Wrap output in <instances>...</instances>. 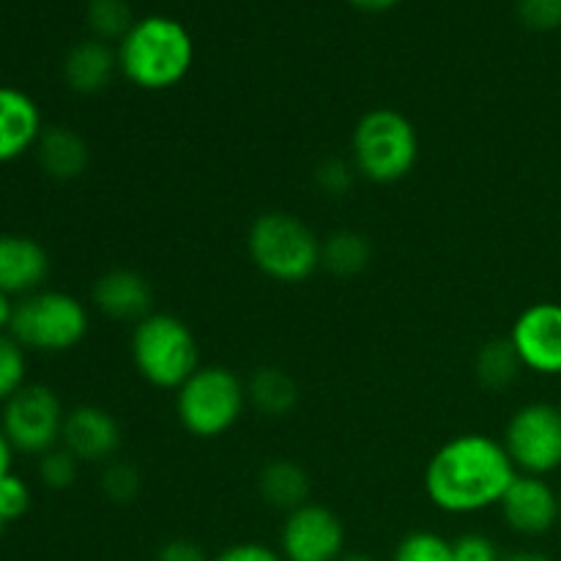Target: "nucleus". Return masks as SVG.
Instances as JSON below:
<instances>
[{"mask_svg":"<svg viewBox=\"0 0 561 561\" xmlns=\"http://www.w3.org/2000/svg\"><path fill=\"white\" fill-rule=\"evenodd\" d=\"M31 485L20 474L9 471V474L0 477V520H5V524L20 520L31 510Z\"/></svg>","mask_w":561,"mask_h":561,"instance_id":"28","label":"nucleus"},{"mask_svg":"<svg viewBox=\"0 0 561 561\" xmlns=\"http://www.w3.org/2000/svg\"><path fill=\"white\" fill-rule=\"evenodd\" d=\"M157 561H211L208 553L203 551L197 542L184 540V537H175V540H168L157 551Z\"/></svg>","mask_w":561,"mask_h":561,"instance_id":"33","label":"nucleus"},{"mask_svg":"<svg viewBox=\"0 0 561 561\" xmlns=\"http://www.w3.org/2000/svg\"><path fill=\"white\" fill-rule=\"evenodd\" d=\"M518 477L513 458L499 438L463 433L433 453L425 469V493L449 515L496 507Z\"/></svg>","mask_w":561,"mask_h":561,"instance_id":"1","label":"nucleus"},{"mask_svg":"<svg viewBox=\"0 0 561 561\" xmlns=\"http://www.w3.org/2000/svg\"><path fill=\"white\" fill-rule=\"evenodd\" d=\"M64 422V403L47 383H25L14 398L5 400L0 414V427L14 453L38 458L58 447Z\"/></svg>","mask_w":561,"mask_h":561,"instance_id":"8","label":"nucleus"},{"mask_svg":"<svg viewBox=\"0 0 561 561\" xmlns=\"http://www.w3.org/2000/svg\"><path fill=\"white\" fill-rule=\"evenodd\" d=\"M499 507L515 535L542 537L559 524V493L546 477L518 474Z\"/></svg>","mask_w":561,"mask_h":561,"instance_id":"12","label":"nucleus"},{"mask_svg":"<svg viewBox=\"0 0 561 561\" xmlns=\"http://www.w3.org/2000/svg\"><path fill=\"white\" fill-rule=\"evenodd\" d=\"M80 474V460L64 447H55L38 458V480L49 488V491H66L77 482Z\"/></svg>","mask_w":561,"mask_h":561,"instance_id":"27","label":"nucleus"},{"mask_svg":"<svg viewBox=\"0 0 561 561\" xmlns=\"http://www.w3.org/2000/svg\"><path fill=\"white\" fill-rule=\"evenodd\" d=\"M131 5L126 0H91L88 3V25L99 42H113L124 38L135 25Z\"/></svg>","mask_w":561,"mask_h":561,"instance_id":"23","label":"nucleus"},{"mask_svg":"<svg viewBox=\"0 0 561 561\" xmlns=\"http://www.w3.org/2000/svg\"><path fill=\"white\" fill-rule=\"evenodd\" d=\"M526 370L540 376H561V305L535 301L526 307L510 332Z\"/></svg>","mask_w":561,"mask_h":561,"instance_id":"11","label":"nucleus"},{"mask_svg":"<svg viewBox=\"0 0 561 561\" xmlns=\"http://www.w3.org/2000/svg\"><path fill=\"white\" fill-rule=\"evenodd\" d=\"M373 244L359 230H334L321 241V266L340 279L359 277L370 266Z\"/></svg>","mask_w":561,"mask_h":561,"instance_id":"22","label":"nucleus"},{"mask_svg":"<svg viewBox=\"0 0 561 561\" xmlns=\"http://www.w3.org/2000/svg\"><path fill=\"white\" fill-rule=\"evenodd\" d=\"M47 250L25 233H0V290L11 299L36 294L49 277Z\"/></svg>","mask_w":561,"mask_h":561,"instance_id":"14","label":"nucleus"},{"mask_svg":"<svg viewBox=\"0 0 561 561\" xmlns=\"http://www.w3.org/2000/svg\"><path fill=\"white\" fill-rule=\"evenodd\" d=\"M502 561H553L548 553L535 551V548H520V551H510L504 553Z\"/></svg>","mask_w":561,"mask_h":561,"instance_id":"36","label":"nucleus"},{"mask_svg":"<svg viewBox=\"0 0 561 561\" xmlns=\"http://www.w3.org/2000/svg\"><path fill=\"white\" fill-rule=\"evenodd\" d=\"M257 493L268 507L288 515L310 502L312 482L310 474L296 460L277 458L268 460L257 474Z\"/></svg>","mask_w":561,"mask_h":561,"instance_id":"19","label":"nucleus"},{"mask_svg":"<svg viewBox=\"0 0 561 561\" xmlns=\"http://www.w3.org/2000/svg\"><path fill=\"white\" fill-rule=\"evenodd\" d=\"M518 14L531 31L561 27V0H518Z\"/></svg>","mask_w":561,"mask_h":561,"instance_id":"30","label":"nucleus"},{"mask_svg":"<svg viewBox=\"0 0 561 561\" xmlns=\"http://www.w3.org/2000/svg\"><path fill=\"white\" fill-rule=\"evenodd\" d=\"M337 561H378V559H373L370 553H343Z\"/></svg>","mask_w":561,"mask_h":561,"instance_id":"38","label":"nucleus"},{"mask_svg":"<svg viewBox=\"0 0 561 561\" xmlns=\"http://www.w3.org/2000/svg\"><path fill=\"white\" fill-rule=\"evenodd\" d=\"M247 252L263 277L285 285L305 283L321 266V239L288 211L255 217L247 233Z\"/></svg>","mask_w":561,"mask_h":561,"instance_id":"3","label":"nucleus"},{"mask_svg":"<svg viewBox=\"0 0 561 561\" xmlns=\"http://www.w3.org/2000/svg\"><path fill=\"white\" fill-rule=\"evenodd\" d=\"M131 362L151 387L179 389L201 367V348L190 323L170 312H151L131 329Z\"/></svg>","mask_w":561,"mask_h":561,"instance_id":"5","label":"nucleus"},{"mask_svg":"<svg viewBox=\"0 0 561 561\" xmlns=\"http://www.w3.org/2000/svg\"><path fill=\"white\" fill-rule=\"evenodd\" d=\"M453 551L455 561H502L504 557L496 542L480 531H469V535H460L458 540H453Z\"/></svg>","mask_w":561,"mask_h":561,"instance_id":"31","label":"nucleus"},{"mask_svg":"<svg viewBox=\"0 0 561 561\" xmlns=\"http://www.w3.org/2000/svg\"><path fill=\"white\" fill-rule=\"evenodd\" d=\"M33 151H36L38 168L55 181L80 179L91 162L85 137L71 126H44Z\"/></svg>","mask_w":561,"mask_h":561,"instance_id":"18","label":"nucleus"},{"mask_svg":"<svg viewBox=\"0 0 561 561\" xmlns=\"http://www.w3.org/2000/svg\"><path fill=\"white\" fill-rule=\"evenodd\" d=\"M44 131L42 110L14 85H0V164L16 162L33 151Z\"/></svg>","mask_w":561,"mask_h":561,"instance_id":"16","label":"nucleus"},{"mask_svg":"<svg viewBox=\"0 0 561 561\" xmlns=\"http://www.w3.org/2000/svg\"><path fill=\"white\" fill-rule=\"evenodd\" d=\"M118 69V53L107 47V42L85 38L77 42L64 58V80L80 96L102 93Z\"/></svg>","mask_w":561,"mask_h":561,"instance_id":"17","label":"nucleus"},{"mask_svg":"<svg viewBox=\"0 0 561 561\" xmlns=\"http://www.w3.org/2000/svg\"><path fill=\"white\" fill-rule=\"evenodd\" d=\"M27 376V356L25 348L11 337L9 332L0 334V403L14 398L25 387Z\"/></svg>","mask_w":561,"mask_h":561,"instance_id":"25","label":"nucleus"},{"mask_svg":"<svg viewBox=\"0 0 561 561\" xmlns=\"http://www.w3.org/2000/svg\"><path fill=\"white\" fill-rule=\"evenodd\" d=\"M247 403L255 405L263 416H288L299 405V383L283 367H257L247 381Z\"/></svg>","mask_w":561,"mask_h":561,"instance_id":"20","label":"nucleus"},{"mask_svg":"<svg viewBox=\"0 0 561 561\" xmlns=\"http://www.w3.org/2000/svg\"><path fill=\"white\" fill-rule=\"evenodd\" d=\"M285 561H337L345 553V526L334 510L307 502L285 515L279 531Z\"/></svg>","mask_w":561,"mask_h":561,"instance_id":"10","label":"nucleus"},{"mask_svg":"<svg viewBox=\"0 0 561 561\" xmlns=\"http://www.w3.org/2000/svg\"><path fill=\"white\" fill-rule=\"evenodd\" d=\"M14 299L9 294L0 290V334H5L11 329V321H14Z\"/></svg>","mask_w":561,"mask_h":561,"instance_id":"34","label":"nucleus"},{"mask_svg":"<svg viewBox=\"0 0 561 561\" xmlns=\"http://www.w3.org/2000/svg\"><path fill=\"white\" fill-rule=\"evenodd\" d=\"M142 491V477L135 463L115 460L102 474V493L115 504H131Z\"/></svg>","mask_w":561,"mask_h":561,"instance_id":"26","label":"nucleus"},{"mask_svg":"<svg viewBox=\"0 0 561 561\" xmlns=\"http://www.w3.org/2000/svg\"><path fill=\"white\" fill-rule=\"evenodd\" d=\"M392 561H455L453 542L436 531H411L394 548Z\"/></svg>","mask_w":561,"mask_h":561,"instance_id":"24","label":"nucleus"},{"mask_svg":"<svg viewBox=\"0 0 561 561\" xmlns=\"http://www.w3.org/2000/svg\"><path fill=\"white\" fill-rule=\"evenodd\" d=\"M195 64L192 33L173 16H146L118 42V69L142 91L175 88Z\"/></svg>","mask_w":561,"mask_h":561,"instance_id":"2","label":"nucleus"},{"mask_svg":"<svg viewBox=\"0 0 561 561\" xmlns=\"http://www.w3.org/2000/svg\"><path fill=\"white\" fill-rule=\"evenodd\" d=\"M121 425L102 405H77L66 411L60 447L69 449L80 463H107L118 455Z\"/></svg>","mask_w":561,"mask_h":561,"instance_id":"13","label":"nucleus"},{"mask_svg":"<svg viewBox=\"0 0 561 561\" xmlns=\"http://www.w3.org/2000/svg\"><path fill=\"white\" fill-rule=\"evenodd\" d=\"M9 334L25 351L66 354L85 340L88 310L77 296L42 288L16 301Z\"/></svg>","mask_w":561,"mask_h":561,"instance_id":"7","label":"nucleus"},{"mask_svg":"<svg viewBox=\"0 0 561 561\" xmlns=\"http://www.w3.org/2000/svg\"><path fill=\"white\" fill-rule=\"evenodd\" d=\"M93 305L102 316L118 323H140L153 312L151 283L135 268L104 272L93 285Z\"/></svg>","mask_w":561,"mask_h":561,"instance_id":"15","label":"nucleus"},{"mask_svg":"<svg viewBox=\"0 0 561 561\" xmlns=\"http://www.w3.org/2000/svg\"><path fill=\"white\" fill-rule=\"evenodd\" d=\"M559 524H561V493H559Z\"/></svg>","mask_w":561,"mask_h":561,"instance_id":"40","label":"nucleus"},{"mask_svg":"<svg viewBox=\"0 0 561 561\" xmlns=\"http://www.w3.org/2000/svg\"><path fill=\"white\" fill-rule=\"evenodd\" d=\"M348 3H354L362 11H387L392 5H398L400 0H348Z\"/></svg>","mask_w":561,"mask_h":561,"instance_id":"37","label":"nucleus"},{"mask_svg":"<svg viewBox=\"0 0 561 561\" xmlns=\"http://www.w3.org/2000/svg\"><path fill=\"white\" fill-rule=\"evenodd\" d=\"M518 474L548 477L561 469V405L526 403L510 416L502 438Z\"/></svg>","mask_w":561,"mask_h":561,"instance_id":"9","label":"nucleus"},{"mask_svg":"<svg viewBox=\"0 0 561 561\" xmlns=\"http://www.w3.org/2000/svg\"><path fill=\"white\" fill-rule=\"evenodd\" d=\"M354 168L373 184H398L420 159V135L409 115L392 107H376L354 129Z\"/></svg>","mask_w":561,"mask_h":561,"instance_id":"4","label":"nucleus"},{"mask_svg":"<svg viewBox=\"0 0 561 561\" xmlns=\"http://www.w3.org/2000/svg\"><path fill=\"white\" fill-rule=\"evenodd\" d=\"M354 164H348L340 157H329L316 168V186L321 192H327V195L340 197L351 190V184H354Z\"/></svg>","mask_w":561,"mask_h":561,"instance_id":"29","label":"nucleus"},{"mask_svg":"<svg viewBox=\"0 0 561 561\" xmlns=\"http://www.w3.org/2000/svg\"><path fill=\"white\" fill-rule=\"evenodd\" d=\"M211 561H285L283 553L274 551L272 546H263V542H236L228 546L225 551H219Z\"/></svg>","mask_w":561,"mask_h":561,"instance_id":"32","label":"nucleus"},{"mask_svg":"<svg viewBox=\"0 0 561 561\" xmlns=\"http://www.w3.org/2000/svg\"><path fill=\"white\" fill-rule=\"evenodd\" d=\"M11 463H14V447H11L9 438H5V433H3V427H0V477L9 474Z\"/></svg>","mask_w":561,"mask_h":561,"instance_id":"35","label":"nucleus"},{"mask_svg":"<svg viewBox=\"0 0 561 561\" xmlns=\"http://www.w3.org/2000/svg\"><path fill=\"white\" fill-rule=\"evenodd\" d=\"M3 529H5V520H0V537H3Z\"/></svg>","mask_w":561,"mask_h":561,"instance_id":"39","label":"nucleus"},{"mask_svg":"<svg viewBox=\"0 0 561 561\" xmlns=\"http://www.w3.org/2000/svg\"><path fill=\"white\" fill-rule=\"evenodd\" d=\"M247 409V383L230 367H197L175 389V414L195 438H217L233 431Z\"/></svg>","mask_w":561,"mask_h":561,"instance_id":"6","label":"nucleus"},{"mask_svg":"<svg viewBox=\"0 0 561 561\" xmlns=\"http://www.w3.org/2000/svg\"><path fill=\"white\" fill-rule=\"evenodd\" d=\"M520 370H524V362L510 337L488 340L474 356V376L488 392H507L518 381Z\"/></svg>","mask_w":561,"mask_h":561,"instance_id":"21","label":"nucleus"}]
</instances>
